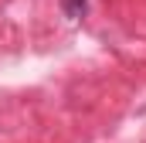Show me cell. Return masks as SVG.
I'll return each instance as SVG.
<instances>
[{
    "mask_svg": "<svg viewBox=\"0 0 146 143\" xmlns=\"http://www.w3.org/2000/svg\"><path fill=\"white\" fill-rule=\"evenodd\" d=\"M58 3H61V14L68 21H82L88 14V0H58Z\"/></svg>",
    "mask_w": 146,
    "mask_h": 143,
    "instance_id": "cell-1",
    "label": "cell"
}]
</instances>
